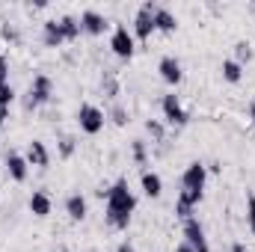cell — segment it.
Wrapping results in <instances>:
<instances>
[{
  "mask_svg": "<svg viewBox=\"0 0 255 252\" xmlns=\"http://www.w3.org/2000/svg\"><path fill=\"white\" fill-rule=\"evenodd\" d=\"M12 101H15V89H12V83H0V104L9 107Z\"/></svg>",
  "mask_w": 255,
  "mask_h": 252,
  "instance_id": "4316f807",
  "label": "cell"
},
{
  "mask_svg": "<svg viewBox=\"0 0 255 252\" xmlns=\"http://www.w3.org/2000/svg\"><path fill=\"white\" fill-rule=\"evenodd\" d=\"M0 39H3V42H12V45H18V42H21V33H18V27H15V24L3 21V24H0Z\"/></svg>",
  "mask_w": 255,
  "mask_h": 252,
  "instance_id": "44dd1931",
  "label": "cell"
},
{
  "mask_svg": "<svg viewBox=\"0 0 255 252\" xmlns=\"http://www.w3.org/2000/svg\"><path fill=\"white\" fill-rule=\"evenodd\" d=\"M27 163L30 166H36V169H48V163H51V151H48V145L42 142V139H33L30 145H27Z\"/></svg>",
  "mask_w": 255,
  "mask_h": 252,
  "instance_id": "8fae6325",
  "label": "cell"
},
{
  "mask_svg": "<svg viewBox=\"0 0 255 252\" xmlns=\"http://www.w3.org/2000/svg\"><path fill=\"white\" fill-rule=\"evenodd\" d=\"M60 30H63L65 42H74L83 30H80V18H74V15H63L60 18Z\"/></svg>",
  "mask_w": 255,
  "mask_h": 252,
  "instance_id": "d6986e66",
  "label": "cell"
},
{
  "mask_svg": "<svg viewBox=\"0 0 255 252\" xmlns=\"http://www.w3.org/2000/svg\"><path fill=\"white\" fill-rule=\"evenodd\" d=\"M51 98H54V80L48 74H36L30 89H27V95H24V110H39Z\"/></svg>",
  "mask_w": 255,
  "mask_h": 252,
  "instance_id": "7a4b0ae2",
  "label": "cell"
},
{
  "mask_svg": "<svg viewBox=\"0 0 255 252\" xmlns=\"http://www.w3.org/2000/svg\"><path fill=\"white\" fill-rule=\"evenodd\" d=\"M6 172H9V178L18 181V184L27 181V175H30V163H27V157L9 151V154H6Z\"/></svg>",
  "mask_w": 255,
  "mask_h": 252,
  "instance_id": "4fadbf2b",
  "label": "cell"
},
{
  "mask_svg": "<svg viewBox=\"0 0 255 252\" xmlns=\"http://www.w3.org/2000/svg\"><path fill=\"white\" fill-rule=\"evenodd\" d=\"M74 148H77V142H74V136H68V133H65V136H60V157H71V154H74Z\"/></svg>",
  "mask_w": 255,
  "mask_h": 252,
  "instance_id": "d4e9b609",
  "label": "cell"
},
{
  "mask_svg": "<svg viewBox=\"0 0 255 252\" xmlns=\"http://www.w3.org/2000/svg\"><path fill=\"white\" fill-rule=\"evenodd\" d=\"M154 30H160V33H175V30H178V18H175L166 6H157V9H154Z\"/></svg>",
  "mask_w": 255,
  "mask_h": 252,
  "instance_id": "9a60e30c",
  "label": "cell"
},
{
  "mask_svg": "<svg viewBox=\"0 0 255 252\" xmlns=\"http://www.w3.org/2000/svg\"><path fill=\"white\" fill-rule=\"evenodd\" d=\"M104 122H107V116H104L101 107H95V104H80V110H77V125H80L83 133H89V136L101 133V130H104Z\"/></svg>",
  "mask_w": 255,
  "mask_h": 252,
  "instance_id": "3957f363",
  "label": "cell"
},
{
  "mask_svg": "<svg viewBox=\"0 0 255 252\" xmlns=\"http://www.w3.org/2000/svg\"><path fill=\"white\" fill-rule=\"evenodd\" d=\"M175 252H196V250H193V247H187V244H178V247H175Z\"/></svg>",
  "mask_w": 255,
  "mask_h": 252,
  "instance_id": "1f68e13d",
  "label": "cell"
},
{
  "mask_svg": "<svg viewBox=\"0 0 255 252\" xmlns=\"http://www.w3.org/2000/svg\"><path fill=\"white\" fill-rule=\"evenodd\" d=\"M145 130H148V133H151L154 139H163V125H160V122L148 119V122H145Z\"/></svg>",
  "mask_w": 255,
  "mask_h": 252,
  "instance_id": "83f0119b",
  "label": "cell"
},
{
  "mask_svg": "<svg viewBox=\"0 0 255 252\" xmlns=\"http://www.w3.org/2000/svg\"><path fill=\"white\" fill-rule=\"evenodd\" d=\"M51 208H54V199H51L45 190H36V193L30 196V214H33V217H48Z\"/></svg>",
  "mask_w": 255,
  "mask_h": 252,
  "instance_id": "2e32d148",
  "label": "cell"
},
{
  "mask_svg": "<svg viewBox=\"0 0 255 252\" xmlns=\"http://www.w3.org/2000/svg\"><path fill=\"white\" fill-rule=\"evenodd\" d=\"M42 42H45L48 48H60L65 42L63 30H60V18H51V21L42 24Z\"/></svg>",
  "mask_w": 255,
  "mask_h": 252,
  "instance_id": "5bb4252c",
  "label": "cell"
},
{
  "mask_svg": "<svg viewBox=\"0 0 255 252\" xmlns=\"http://www.w3.org/2000/svg\"><path fill=\"white\" fill-rule=\"evenodd\" d=\"M139 184H142V193L148 196V199H157L160 193H163V178L157 175V172H142V178H139Z\"/></svg>",
  "mask_w": 255,
  "mask_h": 252,
  "instance_id": "e0dca14e",
  "label": "cell"
},
{
  "mask_svg": "<svg viewBox=\"0 0 255 252\" xmlns=\"http://www.w3.org/2000/svg\"><path fill=\"white\" fill-rule=\"evenodd\" d=\"M110 48H113V54L119 57V60H130L133 57V33L128 30L125 24H116L113 27V36H110Z\"/></svg>",
  "mask_w": 255,
  "mask_h": 252,
  "instance_id": "8992f818",
  "label": "cell"
},
{
  "mask_svg": "<svg viewBox=\"0 0 255 252\" xmlns=\"http://www.w3.org/2000/svg\"><path fill=\"white\" fill-rule=\"evenodd\" d=\"M107 27H110V24H107V18H104L101 12H95V9L80 12V30H83V33H89V36H101Z\"/></svg>",
  "mask_w": 255,
  "mask_h": 252,
  "instance_id": "9c48e42d",
  "label": "cell"
},
{
  "mask_svg": "<svg viewBox=\"0 0 255 252\" xmlns=\"http://www.w3.org/2000/svg\"><path fill=\"white\" fill-rule=\"evenodd\" d=\"M250 60H253V48H250V42H238V45H235V63L244 65V63H250Z\"/></svg>",
  "mask_w": 255,
  "mask_h": 252,
  "instance_id": "7402d4cb",
  "label": "cell"
},
{
  "mask_svg": "<svg viewBox=\"0 0 255 252\" xmlns=\"http://www.w3.org/2000/svg\"><path fill=\"white\" fill-rule=\"evenodd\" d=\"M160 110H163V119L175 127H184L190 122V113L181 107V98H178L175 92H166V95L160 98Z\"/></svg>",
  "mask_w": 255,
  "mask_h": 252,
  "instance_id": "277c9868",
  "label": "cell"
},
{
  "mask_svg": "<svg viewBox=\"0 0 255 252\" xmlns=\"http://www.w3.org/2000/svg\"><path fill=\"white\" fill-rule=\"evenodd\" d=\"M250 119H253V122H255V98H253V101H250Z\"/></svg>",
  "mask_w": 255,
  "mask_h": 252,
  "instance_id": "836d02e7",
  "label": "cell"
},
{
  "mask_svg": "<svg viewBox=\"0 0 255 252\" xmlns=\"http://www.w3.org/2000/svg\"><path fill=\"white\" fill-rule=\"evenodd\" d=\"M253 9H255V3H253Z\"/></svg>",
  "mask_w": 255,
  "mask_h": 252,
  "instance_id": "d590c367",
  "label": "cell"
},
{
  "mask_svg": "<svg viewBox=\"0 0 255 252\" xmlns=\"http://www.w3.org/2000/svg\"><path fill=\"white\" fill-rule=\"evenodd\" d=\"M202 202V193H196V190H181L178 193V202H175V217L178 220H190L193 217V208Z\"/></svg>",
  "mask_w": 255,
  "mask_h": 252,
  "instance_id": "7c38bea8",
  "label": "cell"
},
{
  "mask_svg": "<svg viewBox=\"0 0 255 252\" xmlns=\"http://www.w3.org/2000/svg\"><path fill=\"white\" fill-rule=\"evenodd\" d=\"M130 154H133V160H136L139 166H145L148 151H145V142H142V139H133V142H130Z\"/></svg>",
  "mask_w": 255,
  "mask_h": 252,
  "instance_id": "603a6c76",
  "label": "cell"
},
{
  "mask_svg": "<svg viewBox=\"0 0 255 252\" xmlns=\"http://www.w3.org/2000/svg\"><path fill=\"white\" fill-rule=\"evenodd\" d=\"M101 86H104V92H107L110 98H116V95H119V80H116V74H113V71H107V74H104Z\"/></svg>",
  "mask_w": 255,
  "mask_h": 252,
  "instance_id": "cb8c5ba5",
  "label": "cell"
},
{
  "mask_svg": "<svg viewBox=\"0 0 255 252\" xmlns=\"http://www.w3.org/2000/svg\"><path fill=\"white\" fill-rule=\"evenodd\" d=\"M220 71H223V80H229V83H241V77H244V65H238L235 60H226Z\"/></svg>",
  "mask_w": 255,
  "mask_h": 252,
  "instance_id": "ffe728a7",
  "label": "cell"
},
{
  "mask_svg": "<svg viewBox=\"0 0 255 252\" xmlns=\"http://www.w3.org/2000/svg\"><path fill=\"white\" fill-rule=\"evenodd\" d=\"M247 211H250V214H247V217H250V229H253V235H255V196L247 199Z\"/></svg>",
  "mask_w": 255,
  "mask_h": 252,
  "instance_id": "f1b7e54d",
  "label": "cell"
},
{
  "mask_svg": "<svg viewBox=\"0 0 255 252\" xmlns=\"http://www.w3.org/2000/svg\"><path fill=\"white\" fill-rule=\"evenodd\" d=\"M65 214H68L74 223H80V220L86 217V199H83L80 193H71V196L65 199Z\"/></svg>",
  "mask_w": 255,
  "mask_h": 252,
  "instance_id": "ac0fdd59",
  "label": "cell"
},
{
  "mask_svg": "<svg viewBox=\"0 0 255 252\" xmlns=\"http://www.w3.org/2000/svg\"><path fill=\"white\" fill-rule=\"evenodd\" d=\"M205 181H208V166L193 160L187 163V169L181 172V190H196V193H205Z\"/></svg>",
  "mask_w": 255,
  "mask_h": 252,
  "instance_id": "52a82bcc",
  "label": "cell"
},
{
  "mask_svg": "<svg viewBox=\"0 0 255 252\" xmlns=\"http://www.w3.org/2000/svg\"><path fill=\"white\" fill-rule=\"evenodd\" d=\"M154 9H157V3H142V6L136 9V18H133V39L145 42V39L154 33Z\"/></svg>",
  "mask_w": 255,
  "mask_h": 252,
  "instance_id": "5b68a950",
  "label": "cell"
},
{
  "mask_svg": "<svg viewBox=\"0 0 255 252\" xmlns=\"http://www.w3.org/2000/svg\"><path fill=\"white\" fill-rule=\"evenodd\" d=\"M6 119H9V107H3V104H0V125H3Z\"/></svg>",
  "mask_w": 255,
  "mask_h": 252,
  "instance_id": "4dcf8cb0",
  "label": "cell"
},
{
  "mask_svg": "<svg viewBox=\"0 0 255 252\" xmlns=\"http://www.w3.org/2000/svg\"><path fill=\"white\" fill-rule=\"evenodd\" d=\"M110 119H113V122H116L119 127L128 125V110L122 107V104H113V110H110Z\"/></svg>",
  "mask_w": 255,
  "mask_h": 252,
  "instance_id": "484cf974",
  "label": "cell"
},
{
  "mask_svg": "<svg viewBox=\"0 0 255 252\" xmlns=\"http://www.w3.org/2000/svg\"><path fill=\"white\" fill-rule=\"evenodd\" d=\"M116 252H136V250H133L130 244H119V250H116Z\"/></svg>",
  "mask_w": 255,
  "mask_h": 252,
  "instance_id": "d6a6232c",
  "label": "cell"
},
{
  "mask_svg": "<svg viewBox=\"0 0 255 252\" xmlns=\"http://www.w3.org/2000/svg\"><path fill=\"white\" fill-rule=\"evenodd\" d=\"M232 252H247V247H244V244H235V247H232Z\"/></svg>",
  "mask_w": 255,
  "mask_h": 252,
  "instance_id": "e575fe53",
  "label": "cell"
},
{
  "mask_svg": "<svg viewBox=\"0 0 255 252\" xmlns=\"http://www.w3.org/2000/svg\"><path fill=\"white\" fill-rule=\"evenodd\" d=\"M136 211V196L130 193L125 178L113 181V187H107V211H104V220L110 229L116 232H125L130 226V217Z\"/></svg>",
  "mask_w": 255,
  "mask_h": 252,
  "instance_id": "6da1fadb",
  "label": "cell"
},
{
  "mask_svg": "<svg viewBox=\"0 0 255 252\" xmlns=\"http://www.w3.org/2000/svg\"><path fill=\"white\" fill-rule=\"evenodd\" d=\"M157 71H160L163 83H169V86H178V83L184 80V68H181V63H178L175 57H163V60L157 63Z\"/></svg>",
  "mask_w": 255,
  "mask_h": 252,
  "instance_id": "30bf717a",
  "label": "cell"
},
{
  "mask_svg": "<svg viewBox=\"0 0 255 252\" xmlns=\"http://www.w3.org/2000/svg\"><path fill=\"white\" fill-rule=\"evenodd\" d=\"M0 83H9V60L0 54Z\"/></svg>",
  "mask_w": 255,
  "mask_h": 252,
  "instance_id": "f546056e",
  "label": "cell"
},
{
  "mask_svg": "<svg viewBox=\"0 0 255 252\" xmlns=\"http://www.w3.org/2000/svg\"><path fill=\"white\" fill-rule=\"evenodd\" d=\"M184 244L193 247L196 252H211V244H208V238H205V229H202V223L190 217V220H184Z\"/></svg>",
  "mask_w": 255,
  "mask_h": 252,
  "instance_id": "ba28073f",
  "label": "cell"
}]
</instances>
